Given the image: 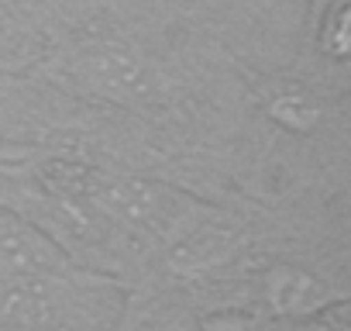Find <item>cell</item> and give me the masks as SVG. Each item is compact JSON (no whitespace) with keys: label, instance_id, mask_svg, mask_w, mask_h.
I'll list each match as a JSON object with an SVG mask.
<instances>
[{"label":"cell","instance_id":"obj_5","mask_svg":"<svg viewBox=\"0 0 351 331\" xmlns=\"http://www.w3.org/2000/svg\"><path fill=\"white\" fill-rule=\"evenodd\" d=\"M269 117L279 121L282 128L296 131V135H306V131H313V124L320 121V111H317V104H313L303 90H279V93L269 100Z\"/></svg>","mask_w":351,"mask_h":331},{"label":"cell","instance_id":"obj_1","mask_svg":"<svg viewBox=\"0 0 351 331\" xmlns=\"http://www.w3.org/2000/svg\"><path fill=\"white\" fill-rule=\"evenodd\" d=\"M76 73L86 80L90 90H97L117 104H145V100H155L162 90V80L145 62V56L114 38L80 45Z\"/></svg>","mask_w":351,"mask_h":331},{"label":"cell","instance_id":"obj_3","mask_svg":"<svg viewBox=\"0 0 351 331\" xmlns=\"http://www.w3.org/2000/svg\"><path fill=\"white\" fill-rule=\"evenodd\" d=\"M337 300H344V297L334 293L327 286V279H320L310 269L276 266V269L265 273V304L282 321H300V317L320 314V310H327Z\"/></svg>","mask_w":351,"mask_h":331},{"label":"cell","instance_id":"obj_6","mask_svg":"<svg viewBox=\"0 0 351 331\" xmlns=\"http://www.w3.org/2000/svg\"><path fill=\"white\" fill-rule=\"evenodd\" d=\"M293 324H296V331H344V328H348V324H344V300L330 304V307L320 310V314L300 317V321H293Z\"/></svg>","mask_w":351,"mask_h":331},{"label":"cell","instance_id":"obj_2","mask_svg":"<svg viewBox=\"0 0 351 331\" xmlns=\"http://www.w3.org/2000/svg\"><path fill=\"white\" fill-rule=\"evenodd\" d=\"M62 249L42 235L25 218H0V276L4 279H35L56 276L66 269Z\"/></svg>","mask_w":351,"mask_h":331},{"label":"cell","instance_id":"obj_4","mask_svg":"<svg viewBox=\"0 0 351 331\" xmlns=\"http://www.w3.org/2000/svg\"><path fill=\"white\" fill-rule=\"evenodd\" d=\"M320 49L327 59L344 62L351 52V0H330L320 21Z\"/></svg>","mask_w":351,"mask_h":331}]
</instances>
